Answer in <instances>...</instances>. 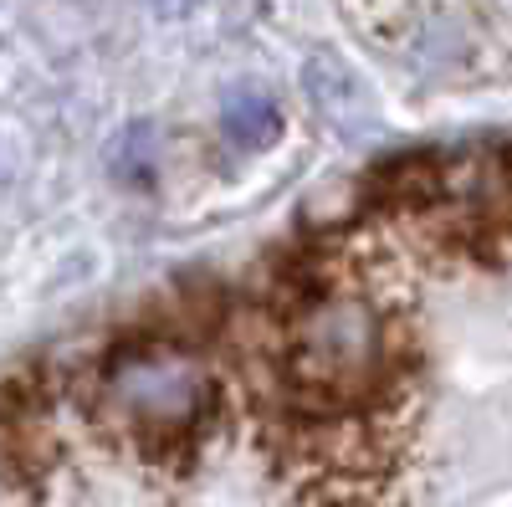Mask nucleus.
Returning a JSON list of instances; mask_svg holds the SVG:
<instances>
[{"label":"nucleus","mask_w":512,"mask_h":507,"mask_svg":"<svg viewBox=\"0 0 512 507\" xmlns=\"http://www.w3.org/2000/svg\"><path fill=\"white\" fill-rule=\"evenodd\" d=\"M226 129H231L236 144H267L272 129H277V113H272V103L262 93H241L226 108Z\"/></svg>","instance_id":"3"},{"label":"nucleus","mask_w":512,"mask_h":507,"mask_svg":"<svg viewBox=\"0 0 512 507\" xmlns=\"http://www.w3.org/2000/svg\"><path fill=\"white\" fill-rule=\"evenodd\" d=\"M205 395H210L205 369L169 344L123 349L103 369V405L123 420V426H134L139 436L190 431L205 410Z\"/></svg>","instance_id":"2"},{"label":"nucleus","mask_w":512,"mask_h":507,"mask_svg":"<svg viewBox=\"0 0 512 507\" xmlns=\"http://www.w3.org/2000/svg\"><path fill=\"white\" fill-rule=\"evenodd\" d=\"M384 374V318L364 298H318L292 333V385L344 405Z\"/></svg>","instance_id":"1"},{"label":"nucleus","mask_w":512,"mask_h":507,"mask_svg":"<svg viewBox=\"0 0 512 507\" xmlns=\"http://www.w3.org/2000/svg\"><path fill=\"white\" fill-rule=\"evenodd\" d=\"M159 6H169V11H175V6H190V0H159Z\"/></svg>","instance_id":"4"}]
</instances>
